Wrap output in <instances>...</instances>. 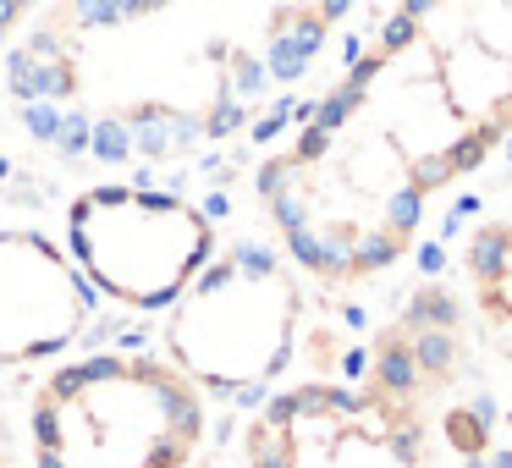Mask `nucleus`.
<instances>
[{"label":"nucleus","instance_id":"nucleus-1","mask_svg":"<svg viewBox=\"0 0 512 468\" xmlns=\"http://www.w3.org/2000/svg\"><path fill=\"white\" fill-rule=\"evenodd\" d=\"M512 138V0H397L380 34L259 160L281 254L325 287L391 270L435 199Z\"/></svg>","mask_w":512,"mask_h":468},{"label":"nucleus","instance_id":"nucleus-2","mask_svg":"<svg viewBox=\"0 0 512 468\" xmlns=\"http://www.w3.org/2000/svg\"><path fill=\"white\" fill-rule=\"evenodd\" d=\"M441 358L408 320L375 342L358 380H298L259 402L243 424L248 468H435L424 364Z\"/></svg>","mask_w":512,"mask_h":468},{"label":"nucleus","instance_id":"nucleus-3","mask_svg":"<svg viewBox=\"0 0 512 468\" xmlns=\"http://www.w3.org/2000/svg\"><path fill=\"white\" fill-rule=\"evenodd\" d=\"M204 391L171 358L83 353L28 402L34 468H188L204 446Z\"/></svg>","mask_w":512,"mask_h":468},{"label":"nucleus","instance_id":"nucleus-4","mask_svg":"<svg viewBox=\"0 0 512 468\" xmlns=\"http://www.w3.org/2000/svg\"><path fill=\"white\" fill-rule=\"evenodd\" d=\"M303 320V270L287 254L237 243L210 254V265L166 309V358L199 391L254 397L292 364Z\"/></svg>","mask_w":512,"mask_h":468},{"label":"nucleus","instance_id":"nucleus-5","mask_svg":"<svg viewBox=\"0 0 512 468\" xmlns=\"http://www.w3.org/2000/svg\"><path fill=\"white\" fill-rule=\"evenodd\" d=\"M67 254L83 281L122 309H171L210 265L215 226L182 193L100 182L72 199Z\"/></svg>","mask_w":512,"mask_h":468},{"label":"nucleus","instance_id":"nucleus-6","mask_svg":"<svg viewBox=\"0 0 512 468\" xmlns=\"http://www.w3.org/2000/svg\"><path fill=\"white\" fill-rule=\"evenodd\" d=\"M94 287L56 237L0 226V369L50 364L89 331Z\"/></svg>","mask_w":512,"mask_h":468},{"label":"nucleus","instance_id":"nucleus-7","mask_svg":"<svg viewBox=\"0 0 512 468\" xmlns=\"http://www.w3.org/2000/svg\"><path fill=\"white\" fill-rule=\"evenodd\" d=\"M463 276H468V292H474V309L512 331V215H501V221L479 226L468 237Z\"/></svg>","mask_w":512,"mask_h":468},{"label":"nucleus","instance_id":"nucleus-8","mask_svg":"<svg viewBox=\"0 0 512 468\" xmlns=\"http://www.w3.org/2000/svg\"><path fill=\"white\" fill-rule=\"evenodd\" d=\"M34 6H39V0H0V39H12L17 23H23Z\"/></svg>","mask_w":512,"mask_h":468},{"label":"nucleus","instance_id":"nucleus-9","mask_svg":"<svg viewBox=\"0 0 512 468\" xmlns=\"http://www.w3.org/2000/svg\"><path fill=\"white\" fill-rule=\"evenodd\" d=\"M0 468H17V452H12V430L0 419Z\"/></svg>","mask_w":512,"mask_h":468}]
</instances>
